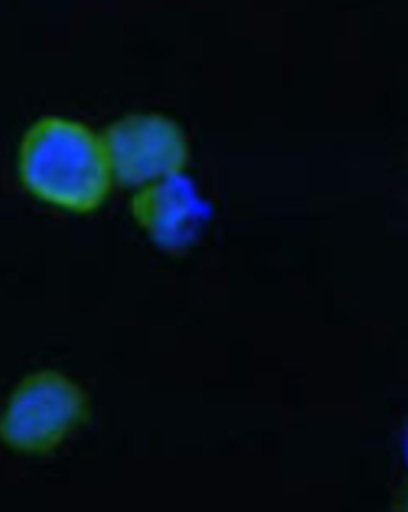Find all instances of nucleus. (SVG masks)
I'll list each match as a JSON object with an SVG mask.
<instances>
[{
	"label": "nucleus",
	"mask_w": 408,
	"mask_h": 512,
	"mask_svg": "<svg viewBox=\"0 0 408 512\" xmlns=\"http://www.w3.org/2000/svg\"><path fill=\"white\" fill-rule=\"evenodd\" d=\"M18 174L32 196L78 214L100 208L112 186L100 134L60 116L40 118L24 132Z\"/></svg>",
	"instance_id": "nucleus-1"
},
{
	"label": "nucleus",
	"mask_w": 408,
	"mask_h": 512,
	"mask_svg": "<svg viewBox=\"0 0 408 512\" xmlns=\"http://www.w3.org/2000/svg\"><path fill=\"white\" fill-rule=\"evenodd\" d=\"M88 414V394L66 374L44 368L24 376L0 412V442L20 454H46Z\"/></svg>",
	"instance_id": "nucleus-2"
},
{
	"label": "nucleus",
	"mask_w": 408,
	"mask_h": 512,
	"mask_svg": "<svg viewBox=\"0 0 408 512\" xmlns=\"http://www.w3.org/2000/svg\"><path fill=\"white\" fill-rule=\"evenodd\" d=\"M112 178L144 186L182 172L190 146L180 124L160 112H134L110 122L100 134Z\"/></svg>",
	"instance_id": "nucleus-3"
},
{
	"label": "nucleus",
	"mask_w": 408,
	"mask_h": 512,
	"mask_svg": "<svg viewBox=\"0 0 408 512\" xmlns=\"http://www.w3.org/2000/svg\"><path fill=\"white\" fill-rule=\"evenodd\" d=\"M136 224L168 254H182L202 234L208 206L196 184L182 172L140 186L130 200Z\"/></svg>",
	"instance_id": "nucleus-4"
},
{
	"label": "nucleus",
	"mask_w": 408,
	"mask_h": 512,
	"mask_svg": "<svg viewBox=\"0 0 408 512\" xmlns=\"http://www.w3.org/2000/svg\"><path fill=\"white\" fill-rule=\"evenodd\" d=\"M392 508H396V510H408V482H406L404 486H400L398 492L394 494Z\"/></svg>",
	"instance_id": "nucleus-5"
},
{
	"label": "nucleus",
	"mask_w": 408,
	"mask_h": 512,
	"mask_svg": "<svg viewBox=\"0 0 408 512\" xmlns=\"http://www.w3.org/2000/svg\"><path fill=\"white\" fill-rule=\"evenodd\" d=\"M406 452H408V442H406Z\"/></svg>",
	"instance_id": "nucleus-6"
}]
</instances>
